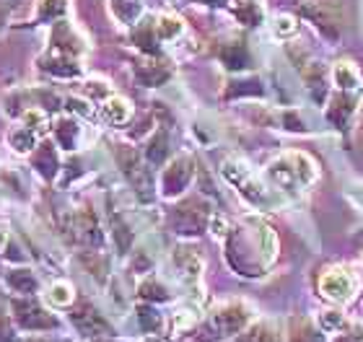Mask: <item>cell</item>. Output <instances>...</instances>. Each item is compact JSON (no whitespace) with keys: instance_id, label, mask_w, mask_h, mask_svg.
<instances>
[{"instance_id":"obj_1","label":"cell","mask_w":363,"mask_h":342,"mask_svg":"<svg viewBox=\"0 0 363 342\" xmlns=\"http://www.w3.org/2000/svg\"><path fill=\"white\" fill-rule=\"evenodd\" d=\"M356 288H358V280L348 267H333V270H327V273L319 278V290H322V296L335 301V304H345V301H350V296L356 293Z\"/></svg>"},{"instance_id":"obj_2","label":"cell","mask_w":363,"mask_h":342,"mask_svg":"<svg viewBox=\"0 0 363 342\" xmlns=\"http://www.w3.org/2000/svg\"><path fill=\"white\" fill-rule=\"evenodd\" d=\"M112 8L122 21H135L140 13V0H112Z\"/></svg>"},{"instance_id":"obj_3","label":"cell","mask_w":363,"mask_h":342,"mask_svg":"<svg viewBox=\"0 0 363 342\" xmlns=\"http://www.w3.org/2000/svg\"><path fill=\"white\" fill-rule=\"evenodd\" d=\"M104 117L109 122H125L130 117V107H128V101H122V99H109L104 104Z\"/></svg>"},{"instance_id":"obj_4","label":"cell","mask_w":363,"mask_h":342,"mask_svg":"<svg viewBox=\"0 0 363 342\" xmlns=\"http://www.w3.org/2000/svg\"><path fill=\"white\" fill-rule=\"evenodd\" d=\"M65 8H68V0H42L39 18H42V21H45V18H57V16L65 13Z\"/></svg>"},{"instance_id":"obj_5","label":"cell","mask_w":363,"mask_h":342,"mask_svg":"<svg viewBox=\"0 0 363 342\" xmlns=\"http://www.w3.org/2000/svg\"><path fill=\"white\" fill-rule=\"evenodd\" d=\"M335 78H337V84L345 86V89H353L358 84V70L350 65V62H340L337 70H335Z\"/></svg>"},{"instance_id":"obj_6","label":"cell","mask_w":363,"mask_h":342,"mask_svg":"<svg viewBox=\"0 0 363 342\" xmlns=\"http://www.w3.org/2000/svg\"><path fill=\"white\" fill-rule=\"evenodd\" d=\"M11 145L21 153L29 151L31 145H34V132H31V130H16L13 135H11Z\"/></svg>"},{"instance_id":"obj_7","label":"cell","mask_w":363,"mask_h":342,"mask_svg":"<svg viewBox=\"0 0 363 342\" xmlns=\"http://www.w3.org/2000/svg\"><path fill=\"white\" fill-rule=\"evenodd\" d=\"M159 31H161V37H177L182 31V21L179 18H174V16H161V21H159Z\"/></svg>"},{"instance_id":"obj_8","label":"cell","mask_w":363,"mask_h":342,"mask_svg":"<svg viewBox=\"0 0 363 342\" xmlns=\"http://www.w3.org/2000/svg\"><path fill=\"white\" fill-rule=\"evenodd\" d=\"M50 298H52L55 304H70L73 290H70V285H65V283H57V285H52V296Z\"/></svg>"},{"instance_id":"obj_9","label":"cell","mask_w":363,"mask_h":342,"mask_svg":"<svg viewBox=\"0 0 363 342\" xmlns=\"http://www.w3.org/2000/svg\"><path fill=\"white\" fill-rule=\"evenodd\" d=\"M275 31L278 34H294L296 31V23L291 16H278V21H275Z\"/></svg>"},{"instance_id":"obj_10","label":"cell","mask_w":363,"mask_h":342,"mask_svg":"<svg viewBox=\"0 0 363 342\" xmlns=\"http://www.w3.org/2000/svg\"><path fill=\"white\" fill-rule=\"evenodd\" d=\"M3 21H6V8L0 6V26H3Z\"/></svg>"},{"instance_id":"obj_11","label":"cell","mask_w":363,"mask_h":342,"mask_svg":"<svg viewBox=\"0 0 363 342\" xmlns=\"http://www.w3.org/2000/svg\"><path fill=\"white\" fill-rule=\"evenodd\" d=\"M0 241H3V236H0Z\"/></svg>"}]
</instances>
